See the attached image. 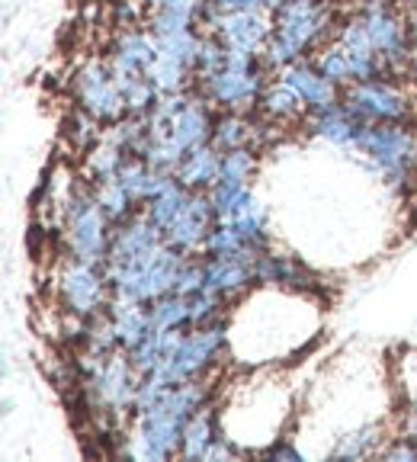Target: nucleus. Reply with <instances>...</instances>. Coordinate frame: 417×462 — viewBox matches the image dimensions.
<instances>
[{
	"label": "nucleus",
	"instance_id": "f257e3e1",
	"mask_svg": "<svg viewBox=\"0 0 417 462\" xmlns=\"http://www.w3.org/2000/svg\"><path fill=\"white\" fill-rule=\"evenodd\" d=\"M212 402H216V383L208 375L206 379H196V383L173 385L152 408L135 411L132 424L119 433L116 456L144 459V462L181 459L183 427H187V420L196 411H202Z\"/></svg>",
	"mask_w": 417,
	"mask_h": 462
},
{
	"label": "nucleus",
	"instance_id": "f03ea898",
	"mask_svg": "<svg viewBox=\"0 0 417 462\" xmlns=\"http://www.w3.org/2000/svg\"><path fill=\"white\" fill-rule=\"evenodd\" d=\"M55 209H58V231H61V245H65L68 257L87 260V263H107L116 225L100 209L94 187L80 177V183H74L55 202Z\"/></svg>",
	"mask_w": 417,
	"mask_h": 462
},
{
	"label": "nucleus",
	"instance_id": "7ed1b4c3",
	"mask_svg": "<svg viewBox=\"0 0 417 462\" xmlns=\"http://www.w3.org/2000/svg\"><path fill=\"white\" fill-rule=\"evenodd\" d=\"M183 263H187V257L181 251H173L167 241H161V245L148 247V251L135 254V257L109 260L103 267H107L113 296L152 305L158 299L171 296L173 289H177Z\"/></svg>",
	"mask_w": 417,
	"mask_h": 462
},
{
	"label": "nucleus",
	"instance_id": "20e7f679",
	"mask_svg": "<svg viewBox=\"0 0 417 462\" xmlns=\"http://www.w3.org/2000/svg\"><path fill=\"white\" fill-rule=\"evenodd\" d=\"M328 26H331L328 4H321V0H286L273 14V36L264 49L266 71L280 74L283 68L305 58V51H311L328 36Z\"/></svg>",
	"mask_w": 417,
	"mask_h": 462
},
{
	"label": "nucleus",
	"instance_id": "39448f33",
	"mask_svg": "<svg viewBox=\"0 0 417 462\" xmlns=\"http://www.w3.org/2000/svg\"><path fill=\"white\" fill-rule=\"evenodd\" d=\"M353 154L395 193L417 187V132L411 125H366Z\"/></svg>",
	"mask_w": 417,
	"mask_h": 462
},
{
	"label": "nucleus",
	"instance_id": "423d86ee",
	"mask_svg": "<svg viewBox=\"0 0 417 462\" xmlns=\"http://www.w3.org/2000/svg\"><path fill=\"white\" fill-rule=\"evenodd\" d=\"M225 354H228V321L190 328L177 344V350L154 369V375L171 389L183 383H196V379L216 373Z\"/></svg>",
	"mask_w": 417,
	"mask_h": 462
},
{
	"label": "nucleus",
	"instance_id": "0eeeda50",
	"mask_svg": "<svg viewBox=\"0 0 417 462\" xmlns=\"http://www.w3.org/2000/svg\"><path fill=\"white\" fill-rule=\"evenodd\" d=\"M58 302L74 318H97L113 302V286L103 263L68 257L58 270Z\"/></svg>",
	"mask_w": 417,
	"mask_h": 462
},
{
	"label": "nucleus",
	"instance_id": "6e6552de",
	"mask_svg": "<svg viewBox=\"0 0 417 462\" xmlns=\"http://www.w3.org/2000/svg\"><path fill=\"white\" fill-rule=\"evenodd\" d=\"M266 65H225L218 74L202 80L199 90L218 113H254L266 90Z\"/></svg>",
	"mask_w": 417,
	"mask_h": 462
},
{
	"label": "nucleus",
	"instance_id": "1a4fd4ad",
	"mask_svg": "<svg viewBox=\"0 0 417 462\" xmlns=\"http://www.w3.org/2000/svg\"><path fill=\"white\" fill-rule=\"evenodd\" d=\"M344 106L366 125H411L414 119L411 97L389 80H360V84L344 87Z\"/></svg>",
	"mask_w": 417,
	"mask_h": 462
},
{
	"label": "nucleus",
	"instance_id": "9d476101",
	"mask_svg": "<svg viewBox=\"0 0 417 462\" xmlns=\"http://www.w3.org/2000/svg\"><path fill=\"white\" fill-rule=\"evenodd\" d=\"M74 103L80 109L100 119L103 125L119 123L123 116H129L123 90L116 87L113 74H109L107 58H90L78 74H74Z\"/></svg>",
	"mask_w": 417,
	"mask_h": 462
},
{
	"label": "nucleus",
	"instance_id": "9b49d317",
	"mask_svg": "<svg viewBox=\"0 0 417 462\" xmlns=\"http://www.w3.org/2000/svg\"><path fill=\"white\" fill-rule=\"evenodd\" d=\"M245 449L235 447L222 424V408L216 402L206 404L202 411H196L183 427V443H181V459L193 462H216V459H231L241 456Z\"/></svg>",
	"mask_w": 417,
	"mask_h": 462
},
{
	"label": "nucleus",
	"instance_id": "f8f14e48",
	"mask_svg": "<svg viewBox=\"0 0 417 462\" xmlns=\"http://www.w3.org/2000/svg\"><path fill=\"white\" fill-rule=\"evenodd\" d=\"M216 209H212V199L208 193H190L187 206L183 212L177 216V222L164 231V241L173 247V251H181L183 257H199L202 245H206L208 231L216 228Z\"/></svg>",
	"mask_w": 417,
	"mask_h": 462
},
{
	"label": "nucleus",
	"instance_id": "ddd939ff",
	"mask_svg": "<svg viewBox=\"0 0 417 462\" xmlns=\"http://www.w3.org/2000/svg\"><path fill=\"white\" fill-rule=\"evenodd\" d=\"M276 78H283L295 94L302 97L309 113H324V109H334L344 103V87H338L331 78H324L311 58H299L289 68H283Z\"/></svg>",
	"mask_w": 417,
	"mask_h": 462
},
{
	"label": "nucleus",
	"instance_id": "4468645a",
	"mask_svg": "<svg viewBox=\"0 0 417 462\" xmlns=\"http://www.w3.org/2000/svg\"><path fill=\"white\" fill-rule=\"evenodd\" d=\"M218 222L231 225L254 254L270 251V212H266L264 202L254 196L251 187H247L245 193H237L235 199L228 202V209L218 212Z\"/></svg>",
	"mask_w": 417,
	"mask_h": 462
},
{
	"label": "nucleus",
	"instance_id": "2eb2a0df",
	"mask_svg": "<svg viewBox=\"0 0 417 462\" xmlns=\"http://www.w3.org/2000/svg\"><path fill=\"white\" fill-rule=\"evenodd\" d=\"M254 273H257V286L266 289H292V292L318 289V276L305 263H299L295 257H286V254H273V247L254 260Z\"/></svg>",
	"mask_w": 417,
	"mask_h": 462
},
{
	"label": "nucleus",
	"instance_id": "dca6fc26",
	"mask_svg": "<svg viewBox=\"0 0 417 462\" xmlns=\"http://www.w3.org/2000/svg\"><path fill=\"white\" fill-rule=\"evenodd\" d=\"M302 125L309 129V135L321 138L324 144H334L340 152H357V144L366 132V123L357 119L344 103L334 109H324V113H309Z\"/></svg>",
	"mask_w": 417,
	"mask_h": 462
},
{
	"label": "nucleus",
	"instance_id": "f3484780",
	"mask_svg": "<svg viewBox=\"0 0 417 462\" xmlns=\"http://www.w3.org/2000/svg\"><path fill=\"white\" fill-rule=\"evenodd\" d=\"M254 260L257 257H206V289L237 302L257 286Z\"/></svg>",
	"mask_w": 417,
	"mask_h": 462
},
{
	"label": "nucleus",
	"instance_id": "a211bd4d",
	"mask_svg": "<svg viewBox=\"0 0 417 462\" xmlns=\"http://www.w3.org/2000/svg\"><path fill=\"white\" fill-rule=\"evenodd\" d=\"M260 116H264L270 125H302L309 119V106L299 94H295L292 87L286 80H273V84H266L264 97H260Z\"/></svg>",
	"mask_w": 417,
	"mask_h": 462
},
{
	"label": "nucleus",
	"instance_id": "6ab92c4d",
	"mask_svg": "<svg viewBox=\"0 0 417 462\" xmlns=\"http://www.w3.org/2000/svg\"><path fill=\"white\" fill-rule=\"evenodd\" d=\"M109 321H113V331H116V344L119 350H132L144 334L152 331V318H148V305L135 302V299H123V296H113L107 309Z\"/></svg>",
	"mask_w": 417,
	"mask_h": 462
},
{
	"label": "nucleus",
	"instance_id": "aec40b11",
	"mask_svg": "<svg viewBox=\"0 0 417 462\" xmlns=\"http://www.w3.org/2000/svg\"><path fill=\"white\" fill-rule=\"evenodd\" d=\"M218 171H222V152L208 142V144H202V148H193V152L181 161V167H177L173 177L187 189H193V193H208V189L218 183Z\"/></svg>",
	"mask_w": 417,
	"mask_h": 462
},
{
	"label": "nucleus",
	"instance_id": "412c9836",
	"mask_svg": "<svg viewBox=\"0 0 417 462\" xmlns=\"http://www.w3.org/2000/svg\"><path fill=\"white\" fill-rule=\"evenodd\" d=\"M260 129L251 119V113H218L216 116V129H212V144L218 152H237V148H257Z\"/></svg>",
	"mask_w": 417,
	"mask_h": 462
},
{
	"label": "nucleus",
	"instance_id": "4be33fe9",
	"mask_svg": "<svg viewBox=\"0 0 417 462\" xmlns=\"http://www.w3.org/2000/svg\"><path fill=\"white\" fill-rule=\"evenodd\" d=\"M129 158H135V154L123 152V148L113 144L109 138H100V142L80 158V177H84L90 187H94V183H103V180H116Z\"/></svg>",
	"mask_w": 417,
	"mask_h": 462
},
{
	"label": "nucleus",
	"instance_id": "5701e85b",
	"mask_svg": "<svg viewBox=\"0 0 417 462\" xmlns=\"http://www.w3.org/2000/svg\"><path fill=\"white\" fill-rule=\"evenodd\" d=\"M113 58H119V61H125V65L132 68H142V71H148V68L154 65V58L161 55V45H158V36H154L152 29H123L119 36H116L113 42V51H109Z\"/></svg>",
	"mask_w": 417,
	"mask_h": 462
},
{
	"label": "nucleus",
	"instance_id": "b1692460",
	"mask_svg": "<svg viewBox=\"0 0 417 462\" xmlns=\"http://www.w3.org/2000/svg\"><path fill=\"white\" fill-rule=\"evenodd\" d=\"M385 427L382 424H360L353 430L340 433L338 443L331 447V459H369V456H379V449L385 447Z\"/></svg>",
	"mask_w": 417,
	"mask_h": 462
},
{
	"label": "nucleus",
	"instance_id": "393cba45",
	"mask_svg": "<svg viewBox=\"0 0 417 462\" xmlns=\"http://www.w3.org/2000/svg\"><path fill=\"white\" fill-rule=\"evenodd\" d=\"M148 318H152L154 331H190L193 328V296L171 292L148 305Z\"/></svg>",
	"mask_w": 417,
	"mask_h": 462
},
{
	"label": "nucleus",
	"instance_id": "a878e982",
	"mask_svg": "<svg viewBox=\"0 0 417 462\" xmlns=\"http://www.w3.org/2000/svg\"><path fill=\"white\" fill-rule=\"evenodd\" d=\"M94 196L97 202H100V209L109 216V222L119 228V225H125L129 218H135L138 212H144L142 206H138L135 199H132L129 189L119 183V177L116 180H103V183H94Z\"/></svg>",
	"mask_w": 417,
	"mask_h": 462
},
{
	"label": "nucleus",
	"instance_id": "bb28decb",
	"mask_svg": "<svg viewBox=\"0 0 417 462\" xmlns=\"http://www.w3.org/2000/svg\"><path fill=\"white\" fill-rule=\"evenodd\" d=\"M190 193H193V189H187L181 180H177V177H173V180L167 183L164 193L154 196V199L148 202V206H144V212H148V218H152V222L158 225L161 231H167L173 222H177V216L183 212V206H187Z\"/></svg>",
	"mask_w": 417,
	"mask_h": 462
},
{
	"label": "nucleus",
	"instance_id": "cd10ccee",
	"mask_svg": "<svg viewBox=\"0 0 417 462\" xmlns=\"http://www.w3.org/2000/svg\"><path fill=\"white\" fill-rule=\"evenodd\" d=\"M311 61H315V68L324 74V78H331L338 87H350L353 84L350 55H347V49L334 36L315 51V58H311Z\"/></svg>",
	"mask_w": 417,
	"mask_h": 462
},
{
	"label": "nucleus",
	"instance_id": "c85d7f7f",
	"mask_svg": "<svg viewBox=\"0 0 417 462\" xmlns=\"http://www.w3.org/2000/svg\"><path fill=\"white\" fill-rule=\"evenodd\" d=\"M103 129H107V125H103L100 119H94L87 109L74 106V113L68 116V123H65V138H68V144H71L74 152L84 158V154L103 138Z\"/></svg>",
	"mask_w": 417,
	"mask_h": 462
},
{
	"label": "nucleus",
	"instance_id": "c756f323",
	"mask_svg": "<svg viewBox=\"0 0 417 462\" xmlns=\"http://www.w3.org/2000/svg\"><path fill=\"white\" fill-rule=\"evenodd\" d=\"M398 369V395H402V411L398 414H417V350H404L395 363Z\"/></svg>",
	"mask_w": 417,
	"mask_h": 462
},
{
	"label": "nucleus",
	"instance_id": "7c9ffc66",
	"mask_svg": "<svg viewBox=\"0 0 417 462\" xmlns=\"http://www.w3.org/2000/svg\"><path fill=\"white\" fill-rule=\"evenodd\" d=\"M202 289H206V257H187L173 292H181V296H196V292H202Z\"/></svg>",
	"mask_w": 417,
	"mask_h": 462
},
{
	"label": "nucleus",
	"instance_id": "2f4dec72",
	"mask_svg": "<svg viewBox=\"0 0 417 462\" xmlns=\"http://www.w3.org/2000/svg\"><path fill=\"white\" fill-rule=\"evenodd\" d=\"M379 459L414 462V459H417V443H414V440H408V437H402V433H392L389 440H385V447L379 449Z\"/></svg>",
	"mask_w": 417,
	"mask_h": 462
},
{
	"label": "nucleus",
	"instance_id": "473e14b6",
	"mask_svg": "<svg viewBox=\"0 0 417 462\" xmlns=\"http://www.w3.org/2000/svg\"><path fill=\"white\" fill-rule=\"evenodd\" d=\"M260 456H266V459H289V462H302L305 453L299 447H295L289 437H276L273 443L266 449H260Z\"/></svg>",
	"mask_w": 417,
	"mask_h": 462
},
{
	"label": "nucleus",
	"instance_id": "72a5a7b5",
	"mask_svg": "<svg viewBox=\"0 0 417 462\" xmlns=\"http://www.w3.org/2000/svg\"><path fill=\"white\" fill-rule=\"evenodd\" d=\"M408 36H411V42H414V49H417V10H411V14H408Z\"/></svg>",
	"mask_w": 417,
	"mask_h": 462
},
{
	"label": "nucleus",
	"instance_id": "f704fd0d",
	"mask_svg": "<svg viewBox=\"0 0 417 462\" xmlns=\"http://www.w3.org/2000/svg\"><path fill=\"white\" fill-rule=\"evenodd\" d=\"M408 80L417 87V49H414V55H411V68H408Z\"/></svg>",
	"mask_w": 417,
	"mask_h": 462
},
{
	"label": "nucleus",
	"instance_id": "c9c22d12",
	"mask_svg": "<svg viewBox=\"0 0 417 462\" xmlns=\"http://www.w3.org/2000/svg\"><path fill=\"white\" fill-rule=\"evenodd\" d=\"M404 4H408L411 10H417V0H404Z\"/></svg>",
	"mask_w": 417,
	"mask_h": 462
}]
</instances>
